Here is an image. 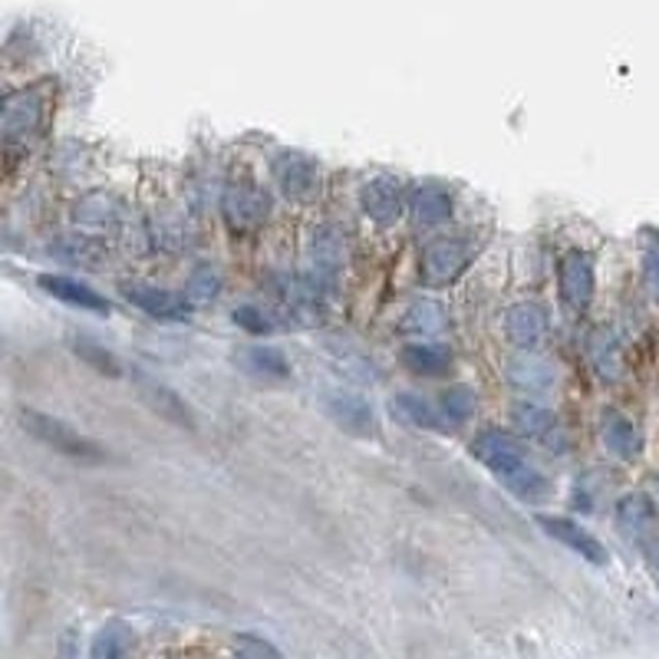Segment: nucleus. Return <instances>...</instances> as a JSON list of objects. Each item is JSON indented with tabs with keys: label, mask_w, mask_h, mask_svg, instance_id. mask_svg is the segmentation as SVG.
<instances>
[{
	"label": "nucleus",
	"mask_w": 659,
	"mask_h": 659,
	"mask_svg": "<svg viewBox=\"0 0 659 659\" xmlns=\"http://www.w3.org/2000/svg\"><path fill=\"white\" fill-rule=\"evenodd\" d=\"M119 294L139 307L142 313L148 316H158V320H182L185 310H189V300L165 290V287H155V284H142V281H122L119 284Z\"/></svg>",
	"instance_id": "f8f14e48"
},
{
	"label": "nucleus",
	"mask_w": 659,
	"mask_h": 659,
	"mask_svg": "<svg viewBox=\"0 0 659 659\" xmlns=\"http://www.w3.org/2000/svg\"><path fill=\"white\" fill-rule=\"evenodd\" d=\"M412 215H416L419 224H429V228L452 221V198H449V192L432 189V185L419 189L416 195H412Z\"/></svg>",
	"instance_id": "bb28decb"
},
{
	"label": "nucleus",
	"mask_w": 659,
	"mask_h": 659,
	"mask_svg": "<svg viewBox=\"0 0 659 659\" xmlns=\"http://www.w3.org/2000/svg\"><path fill=\"white\" fill-rule=\"evenodd\" d=\"M234 363L247 376H258V379H271V383L290 379V360L274 347H244V350H237Z\"/></svg>",
	"instance_id": "412c9836"
},
{
	"label": "nucleus",
	"mask_w": 659,
	"mask_h": 659,
	"mask_svg": "<svg viewBox=\"0 0 659 659\" xmlns=\"http://www.w3.org/2000/svg\"><path fill=\"white\" fill-rule=\"evenodd\" d=\"M439 412L449 426H462L475 416V392L468 386H452L439 399Z\"/></svg>",
	"instance_id": "c85d7f7f"
},
{
	"label": "nucleus",
	"mask_w": 659,
	"mask_h": 659,
	"mask_svg": "<svg viewBox=\"0 0 659 659\" xmlns=\"http://www.w3.org/2000/svg\"><path fill=\"white\" fill-rule=\"evenodd\" d=\"M538 525H541V531L547 534V538H554L557 544H564V547H570L573 554H581L587 564H597V567H604L607 560H610V554H607V547L587 531V528H581L577 521H570V518H554V515H541L538 518Z\"/></svg>",
	"instance_id": "9d476101"
},
{
	"label": "nucleus",
	"mask_w": 659,
	"mask_h": 659,
	"mask_svg": "<svg viewBox=\"0 0 659 659\" xmlns=\"http://www.w3.org/2000/svg\"><path fill=\"white\" fill-rule=\"evenodd\" d=\"M274 179L287 202H310L316 192V165L300 152H281L274 158Z\"/></svg>",
	"instance_id": "1a4fd4ad"
},
{
	"label": "nucleus",
	"mask_w": 659,
	"mask_h": 659,
	"mask_svg": "<svg viewBox=\"0 0 659 659\" xmlns=\"http://www.w3.org/2000/svg\"><path fill=\"white\" fill-rule=\"evenodd\" d=\"M221 211H224V224L231 231L247 234V231H255V228H261L268 221V215H271V195L258 182L237 179V182L228 185Z\"/></svg>",
	"instance_id": "20e7f679"
},
{
	"label": "nucleus",
	"mask_w": 659,
	"mask_h": 659,
	"mask_svg": "<svg viewBox=\"0 0 659 659\" xmlns=\"http://www.w3.org/2000/svg\"><path fill=\"white\" fill-rule=\"evenodd\" d=\"M468 268V247L458 237H436L419 255V281L426 287H449Z\"/></svg>",
	"instance_id": "39448f33"
},
{
	"label": "nucleus",
	"mask_w": 659,
	"mask_h": 659,
	"mask_svg": "<svg viewBox=\"0 0 659 659\" xmlns=\"http://www.w3.org/2000/svg\"><path fill=\"white\" fill-rule=\"evenodd\" d=\"M234 323L241 326V330H247V334H268L271 330V323H268V316L258 310V307H251V303H244V307H237L234 313Z\"/></svg>",
	"instance_id": "72a5a7b5"
},
{
	"label": "nucleus",
	"mask_w": 659,
	"mask_h": 659,
	"mask_svg": "<svg viewBox=\"0 0 659 659\" xmlns=\"http://www.w3.org/2000/svg\"><path fill=\"white\" fill-rule=\"evenodd\" d=\"M326 416L334 419L347 436H357V439H376V432H379L373 405L357 392H330L326 396Z\"/></svg>",
	"instance_id": "6e6552de"
},
{
	"label": "nucleus",
	"mask_w": 659,
	"mask_h": 659,
	"mask_svg": "<svg viewBox=\"0 0 659 659\" xmlns=\"http://www.w3.org/2000/svg\"><path fill=\"white\" fill-rule=\"evenodd\" d=\"M560 297L573 313H584L594 300L597 277H594V258L587 251H567L560 261Z\"/></svg>",
	"instance_id": "0eeeda50"
},
{
	"label": "nucleus",
	"mask_w": 659,
	"mask_h": 659,
	"mask_svg": "<svg viewBox=\"0 0 659 659\" xmlns=\"http://www.w3.org/2000/svg\"><path fill=\"white\" fill-rule=\"evenodd\" d=\"M135 649V633L126 620H109L96 639H93V649H90V659H129Z\"/></svg>",
	"instance_id": "393cba45"
},
{
	"label": "nucleus",
	"mask_w": 659,
	"mask_h": 659,
	"mask_svg": "<svg viewBox=\"0 0 659 659\" xmlns=\"http://www.w3.org/2000/svg\"><path fill=\"white\" fill-rule=\"evenodd\" d=\"M132 386H135V396L142 399V405H145L148 412H155L161 423H169V426H176V429H185V432H195V429H198V419H195L192 405H189L185 396L176 392L172 386L158 383L155 376H148V373H142V370L132 373Z\"/></svg>",
	"instance_id": "7ed1b4c3"
},
{
	"label": "nucleus",
	"mask_w": 659,
	"mask_h": 659,
	"mask_svg": "<svg viewBox=\"0 0 659 659\" xmlns=\"http://www.w3.org/2000/svg\"><path fill=\"white\" fill-rule=\"evenodd\" d=\"M505 337L518 350H534L547 337V310L534 300L512 303L505 310Z\"/></svg>",
	"instance_id": "9b49d317"
},
{
	"label": "nucleus",
	"mask_w": 659,
	"mask_h": 659,
	"mask_svg": "<svg viewBox=\"0 0 659 659\" xmlns=\"http://www.w3.org/2000/svg\"><path fill=\"white\" fill-rule=\"evenodd\" d=\"M56 258H63V261H69V264H96V261L103 258V247H100L96 241L69 237V241H60Z\"/></svg>",
	"instance_id": "473e14b6"
},
{
	"label": "nucleus",
	"mask_w": 659,
	"mask_h": 659,
	"mask_svg": "<svg viewBox=\"0 0 659 659\" xmlns=\"http://www.w3.org/2000/svg\"><path fill=\"white\" fill-rule=\"evenodd\" d=\"M221 294V274L215 271V268H195L192 271V277H189V284H185V300L189 303H208V300H215Z\"/></svg>",
	"instance_id": "7c9ffc66"
},
{
	"label": "nucleus",
	"mask_w": 659,
	"mask_h": 659,
	"mask_svg": "<svg viewBox=\"0 0 659 659\" xmlns=\"http://www.w3.org/2000/svg\"><path fill=\"white\" fill-rule=\"evenodd\" d=\"M591 363L597 370V376L604 383H620L623 376V350H620V340L613 330L607 326H597L591 334Z\"/></svg>",
	"instance_id": "5701e85b"
},
{
	"label": "nucleus",
	"mask_w": 659,
	"mask_h": 659,
	"mask_svg": "<svg viewBox=\"0 0 659 659\" xmlns=\"http://www.w3.org/2000/svg\"><path fill=\"white\" fill-rule=\"evenodd\" d=\"M445 326H449V313L436 300L412 303L405 310V316H402V330H409V334H419V337H436V334H442Z\"/></svg>",
	"instance_id": "a878e982"
},
{
	"label": "nucleus",
	"mask_w": 659,
	"mask_h": 659,
	"mask_svg": "<svg viewBox=\"0 0 659 659\" xmlns=\"http://www.w3.org/2000/svg\"><path fill=\"white\" fill-rule=\"evenodd\" d=\"M69 350H73V357H76V360L87 363V366H90L96 376H106V379H122V373H126L122 360H119L113 350H106L100 340H93V337H82V334H76V337L69 340Z\"/></svg>",
	"instance_id": "b1692460"
},
{
	"label": "nucleus",
	"mask_w": 659,
	"mask_h": 659,
	"mask_svg": "<svg viewBox=\"0 0 659 659\" xmlns=\"http://www.w3.org/2000/svg\"><path fill=\"white\" fill-rule=\"evenodd\" d=\"M600 439H604L607 452L617 455V458H623V462L636 458L639 449H643L636 423L630 416H623L620 409H607L604 416H600Z\"/></svg>",
	"instance_id": "aec40b11"
},
{
	"label": "nucleus",
	"mask_w": 659,
	"mask_h": 659,
	"mask_svg": "<svg viewBox=\"0 0 659 659\" xmlns=\"http://www.w3.org/2000/svg\"><path fill=\"white\" fill-rule=\"evenodd\" d=\"M40 287L60 300V303H69V307H79V310H87V313H100L106 316L109 313V300L103 294H96L93 287H87L82 281L76 277H66V274H43L40 277Z\"/></svg>",
	"instance_id": "dca6fc26"
},
{
	"label": "nucleus",
	"mask_w": 659,
	"mask_h": 659,
	"mask_svg": "<svg viewBox=\"0 0 659 659\" xmlns=\"http://www.w3.org/2000/svg\"><path fill=\"white\" fill-rule=\"evenodd\" d=\"M43 116H47V96L40 87L8 96L0 103V145L17 148V145L30 142L37 135V129L43 126Z\"/></svg>",
	"instance_id": "f03ea898"
},
{
	"label": "nucleus",
	"mask_w": 659,
	"mask_h": 659,
	"mask_svg": "<svg viewBox=\"0 0 659 659\" xmlns=\"http://www.w3.org/2000/svg\"><path fill=\"white\" fill-rule=\"evenodd\" d=\"M402 366L412 373V376H423V379H445L455 373V357L452 350L445 347H436V344H409L402 353H399Z\"/></svg>",
	"instance_id": "6ab92c4d"
},
{
	"label": "nucleus",
	"mask_w": 659,
	"mask_h": 659,
	"mask_svg": "<svg viewBox=\"0 0 659 659\" xmlns=\"http://www.w3.org/2000/svg\"><path fill=\"white\" fill-rule=\"evenodd\" d=\"M499 481L515 494L518 502H528V505H541V502H547V499H551V491H554L551 478L541 475L531 462H525V465H518V468L499 475Z\"/></svg>",
	"instance_id": "4be33fe9"
},
{
	"label": "nucleus",
	"mask_w": 659,
	"mask_h": 659,
	"mask_svg": "<svg viewBox=\"0 0 659 659\" xmlns=\"http://www.w3.org/2000/svg\"><path fill=\"white\" fill-rule=\"evenodd\" d=\"M617 525L623 528V534L643 547L659 544V525H656V508L646 494H626L617 505Z\"/></svg>",
	"instance_id": "4468645a"
},
{
	"label": "nucleus",
	"mask_w": 659,
	"mask_h": 659,
	"mask_svg": "<svg viewBox=\"0 0 659 659\" xmlns=\"http://www.w3.org/2000/svg\"><path fill=\"white\" fill-rule=\"evenodd\" d=\"M119 218V202L106 192H96V195H87L79 205H76V221L82 224H113Z\"/></svg>",
	"instance_id": "cd10ccee"
},
{
	"label": "nucleus",
	"mask_w": 659,
	"mask_h": 659,
	"mask_svg": "<svg viewBox=\"0 0 659 659\" xmlns=\"http://www.w3.org/2000/svg\"><path fill=\"white\" fill-rule=\"evenodd\" d=\"M505 379L521 392H551L557 386V370L538 353H515L505 363Z\"/></svg>",
	"instance_id": "2eb2a0df"
},
{
	"label": "nucleus",
	"mask_w": 659,
	"mask_h": 659,
	"mask_svg": "<svg viewBox=\"0 0 659 659\" xmlns=\"http://www.w3.org/2000/svg\"><path fill=\"white\" fill-rule=\"evenodd\" d=\"M639 255H643V281L652 300H659V231L643 228L639 231Z\"/></svg>",
	"instance_id": "c756f323"
},
{
	"label": "nucleus",
	"mask_w": 659,
	"mask_h": 659,
	"mask_svg": "<svg viewBox=\"0 0 659 659\" xmlns=\"http://www.w3.org/2000/svg\"><path fill=\"white\" fill-rule=\"evenodd\" d=\"M360 205L366 211V218L379 228H389L402 218V208H405V198H402V189L396 179H386V176H376L363 185L360 192Z\"/></svg>",
	"instance_id": "ddd939ff"
},
{
	"label": "nucleus",
	"mask_w": 659,
	"mask_h": 659,
	"mask_svg": "<svg viewBox=\"0 0 659 659\" xmlns=\"http://www.w3.org/2000/svg\"><path fill=\"white\" fill-rule=\"evenodd\" d=\"M231 649L237 659H284V652L258 633H234Z\"/></svg>",
	"instance_id": "2f4dec72"
},
{
	"label": "nucleus",
	"mask_w": 659,
	"mask_h": 659,
	"mask_svg": "<svg viewBox=\"0 0 659 659\" xmlns=\"http://www.w3.org/2000/svg\"><path fill=\"white\" fill-rule=\"evenodd\" d=\"M392 416L405 429H423V432H445V419L439 405H432L419 392H396L392 396Z\"/></svg>",
	"instance_id": "f3484780"
},
{
	"label": "nucleus",
	"mask_w": 659,
	"mask_h": 659,
	"mask_svg": "<svg viewBox=\"0 0 659 659\" xmlns=\"http://www.w3.org/2000/svg\"><path fill=\"white\" fill-rule=\"evenodd\" d=\"M512 426L518 429V436L538 439L544 445H560V423L551 409L538 405V402H515L512 405Z\"/></svg>",
	"instance_id": "a211bd4d"
},
{
	"label": "nucleus",
	"mask_w": 659,
	"mask_h": 659,
	"mask_svg": "<svg viewBox=\"0 0 659 659\" xmlns=\"http://www.w3.org/2000/svg\"><path fill=\"white\" fill-rule=\"evenodd\" d=\"M21 426L27 429V436H34L37 442H43L47 449H53L56 455H63L69 462H82V465H106V462H113V455H109L106 445H100L90 436H82L69 423L50 416V412L24 405L21 409Z\"/></svg>",
	"instance_id": "f257e3e1"
},
{
	"label": "nucleus",
	"mask_w": 659,
	"mask_h": 659,
	"mask_svg": "<svg viewBox=\"0 0 659 659\" xmlns=\"http://www.w3.org/2000/svg\"><path fill=\"white\" fill-rule=\"evenodd\" d=\"M471 455L491 468L494 475H505L518 465L528 462V449L525 442L515 436V432H505V429H481L475 439H471Z\"/></svg>",
	"instance_id": "423d86ee"
}]
</instances>
